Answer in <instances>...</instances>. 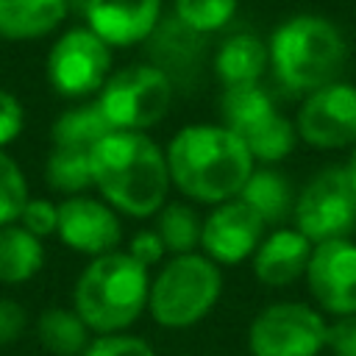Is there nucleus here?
Here are the masks:
<instances>
[{"mask_svg": "<svg viewBox=\"0 0 356 356\" xmlns=\"http://www.w3.org/2000/svg\"><path fill=\"white\" fill-rule=\"evenodd\" d=\"M164 153L172 186L192 200L214 206L236 197L256 167L245 142L222 122L181 128Z\"/></svg>", "mask_w": 356, "mask_h": 356, "instance_id": "nucleus-1", "label": "nucleus"}, {"mask_svg": "<svg viewBox=\"0 0 356 356\" xmlns=\"http://www.w3.org/2000/svg\"><path fill=\"white\" fill-rule=\"evenodd\" d=\"M92 181L103 200L131 217L161 211L172 186L167 153L142 131H111L92 147Z\"/></svg>", "mask_w": 356, "mask_h": 356, "instance_id": "nucleus-2", "label": "nucleus"}, {"mask_svg": "<svg viewBox=\"0 0 356 356\" xmlns=\"http://www.w3.org/2000/svg\"><path fill=\"white\" fill-rule=\"evenodd\" d=\"M150 275L128 250L95 256L75 281L72 309L97 334L125 331L147 309Z\"/></svg>", "mask_w": 356, "mask_h": 356, "instance_id": "nucleus-3", "label": "nucleus"}, {"mask_svg": "<svg viewBox=\"0 0 356 356\" xmlns=\"http://www.w3.org/2000/svg\"><path fill=\"white\" fill-rule=\"evenodd\" d=\"M267 53L275 78L286 89L309 95L339 81L348 44L331 19L320 14H295L273 31Z\"/></svg>", "mask_w": 356, "mask_h": 356, "instance_id": "nucleus-4", "label": "nucleus"}, {"mask_svg": "<svg viewBox=\"0 0 356 356\" xmlns=\"http://www.w3.org/2000/svg\"><path fill=\"white\" fill-rule=\"evenodd\" d=\"M222 295L220 264L206 253H181L161 264L150 281L147 312L164 328H189L200 323Z\"/></svg>", "mask_w": 356, "mask_h": 356, "instance_id": "nucleus-5", "label": "nucleus"}, {"mask_svg": "<svg viewBox=\"0 0 356 356\" xmlns=\"http://www.w3.org/2000/svg\"><path fill=\"white\" fill-rule=\"evenodd\" d=\"M175 83L153 64H131L108 75L100 89V108L114 131H145L164 120Z\"/></svg>", "mask_w": 356, "mask_h": 356, "instance_id": "nucleus-6", "label": "nucleus"}, {"mask_svg": "<svg viewBox=\"0 0 356 356\" xmlns=\"http://www.w3.org/2000/svg\"><path fill=\"white\" fill-rule=\"evenodd\" d=\"M295 228L312 242L348 239L356 228V186L345 167H325L295 197Z\"/></svg>", "mask_w": 356, "mask_h": 356, "instance_id": "nucleus-7", "label": "nucleus"}, {"mask_svg": "<svg viewBox=\"0 0 356 356\" xmlns=\"http://www.w3.org/2000/svg\"><path fill=\"white\" fill-rule=\"evenodd\" d=\"M328 323L306 303L264 306L248 328L250 356H320L325 350Z\"/></svg>", "mask_w": 356, "mask_h": 356, "instance_id": "nucleus-8", "label": "nucleus"}, {"mask_svg": "<svg viewBox=\"0 0 356 356\" xmlns=\"http://www.w3.org/2000/svg\"><path fill=\"white\" fill-rule=\"evenodd\" d=\"M111 75V47L92 28H70L47 53V81L64 97H86Z\"/></svg>", "mask_w": 356, "mask_h": 356, "instance_id": "nucleus-9", "label": "nucleus"}, {"mask_svg": "<svg viewBox=\"0 0 356 356\" xmlns=\"http://www.w3.org/2000/svg\"><path fill=\"white\" fill-rule=\"evenodd\" d=\"M295 128L298 139L323 150L356 145V86L334 81L309 92L298 108Z\"/></svg>", "mask_w": 356, "mask_h": 356, "instance_id": "nucleus-10", "label": "nucleus"}, {"mask_svg": "<svg viewBox=\"0 0 356 356\" xmlns=\"http://www.w3.org/2000/svg\"><path fill=\"white\" fill-rule=\"evenodd\" d=\"M306 281L323 312L334 317L356 314V245L350 239L314 245L306 264Z\"/></svg>", "mask_w": 356, "mask_h": 356, "instance_id": "nucleus-11", "label": "nucleus"}, {"mask_svg": "<svg viewBox=\"0 0 356 356\" xmlns=\"http://www.w3.org/2000/svg\"><path fill=\"white\" fill-rule=\"evenodd\" d=\"M267 222L239 197L217 203L214 211L203 220L200 248L217 264H239L256 253L264 239Z\"/></svg>", "mask_w": 356, "mask_h": 356, "instance_id": "nucleus-12", "label": "nucleus"}, {"mask_svg": "<svg viewBox=\"0 0 356 356\" xmlns=\"http://www.w3.org/2000/svg\"><path fill=\"white\" fill-rule=\"evenodd\" d=\"M58 239L86 256H103L117 250L122 239L120 220L114 209L106 200L86 197V195H70L58 203Z\"/></svg>", "mask_w": 356, "mask_h": 356, "instance_id": "nucleus-13", "label": "nucleus"}, {"mask_svg": "<svg viewBox=\"0 0 356 356\" xmlns=\"http://www.w3.org/2000/svg\"><path fill=\"white\" fill-rule=\"evenodd\" d=\"M161 22V0H86V28L108 47L147 42Z\"/></svg>", "mask_w": 356, "mask_h": 356, "instance_id": "nucleus-14", "label": "nucleus"}, {"mask_svg": "<svg viewBox=\"0 0 356 356\" xmlns=\"http://www.w3.org/2000/svg\"><path fill=\"white\" fill-rule=\"evenodd\" d=\"M312 242L298 228H275L264 234L253 253V273L264 286H286L306 275Z\"/></svg>", "mask_w": 356, "mask_h": 356, "instance_id": "nucleus-15", "label": "nucleus"}, {"mask_svg": "<svg viewBox=\"0 0 356 356\" xmlns=\"http://www.w3.org/2000/svg\"><path fill=\"white\" fill-rule=\"evenodd\" d=\"M150 44V64L167 72V78L175 83L197 70V61L203 56V36L181 25L178 19L172 22H159V28L147 39Z\"/></svg>", "mask_w": 356, "mask_h": 356, "instance_id": "nucleus-16", "label": "nucleus"}, {"mask_svg": "<svg viewBox=\"0 0 356 356\" xmlns=\"http://www.w3.org/2000/svg\"><path fill=\"white\" fill-rule=\"evenodd\" d=\"M267 64V42H261L256 33H231L214 53V75L222 81V86L259 83Z\"/></svg>", "mask_w": 356, "mask_h": 356, "instance_id": "nucleus-17", "label": "nucleus"}, {"mask_svg": "<svg viewBox=\"0 0 356 356\" xmlns=\"http://www.w3.org/2000/svg\"><path fill=\"white\" fill-rule=\"evenodd\" d=\"M70 0H0L3 39H39L61 25Z\"/></svg>", "mask_w": 356, "mask_h": 356, "instance_id": "nucleus-18", "label": "nucleus"}, {"mask_svg": "<svg viewBox=\"0 0 356 356\" xmlns=\"http://www.w3.org/2000/svg\"><path fill=\"white\" fill-rule=\"evenodd\" d=\"M236 197L245 200L267 225L284 222L295 209L292 184L286 181L284 172H278L273 167H253L250 178L245 181V186Z\"/></svg>", "mask_w": 356, "mask_h": 356, "instance_id": "nucleus-19", "label": "nucleus"}, {"mask_svg": "<svg viewBox=\"0 0 356 356\" xmlns=\"http://www.w3.org/2000/svg\"><path fill=\"white\" fill-rule=\"evenodd\" d=\"M44 264L42 239L22 225H0V284H22Z\"/></svg>", "mask_w": 356, "mask_h": 356, "instance_id": "nucleus-20", "label": "nucleus"}, {"mask_svg": "<svg viewBox=\"0 0 356 356\" xmlns=\"http://www.w3.org/2000/svg\"><path fill=\"white\" fill-rule=\"evenodd\" d=\"M114 131L108 117L103 114L100 103H81L75 108H67L56 122H53V145L58 147H81L92 150L100 139H106Z\"/></svg>", "mask_w": 356, "mask_h": 356, "instance_id": "nucleus-21", "label": "nucleus"}, {"mask_svg": "<svg viewBox=\"0 0 356 356\" xmlns=\"http://www.w3.org/2000/svg\"><path fill=\"white\" fill-rule=\"evenodd\" d=\"M36 337L56 356H81L83 348L89 345V325L81 320L75 309L53 306L39 314Z\"/></svg>", "mask_w": 356, "mask_h": 356, "instance_id": "nucleus-22", "label": "nucleus"}, {"mask_svg": "<svg viewBox=\"0 0 356 356\" xmlns=\"http://www.w3.org/2000/svg\"><path fill=\"white\" fill-rule=\"evenodd\" d=\"M273 111H275V103H273V97L267 95V89L261 83L225 86V92L220 97L222 125L231 128L236 136H242L245 131H250L253 125L267 120Z\"/></svg>", "mask_w": 356, "mask_h": 356, "instance_id": "nucleus-23", "label": "nucleus"}, {"mask_svg": "<svg viewBox=\"0 0 356 356\" xmlns=\"http://www.w3.org/2000/svg\"><path fill=\"white\" fill-rule=\"evenodd\" d=\"M239 139L250 150L253 161L273 164V161H281L284 156H289V150L298 142V128L284 114L273 111L267 120H261L259 125H253L250 131H245Z\"/></svg>", "mask_w": 356, "mask_h": 356, "instance_id": "nucleus-24", "label": "nucleus"}, {"mask_svg": "<svg viewBox=\"0 0 356 356\" xmlns=\"http://www.w3.org/2000/svg\"><path fill=\"white\" fill-rule=\"evenodd\" d=\"M44 175H47V184L56 192L81 195L86 186H95V181H92V150L53 145V150L47 156V164H44Z\"/></svg>", "mask_w": 356, "mask_h": 356, "instance_id": "nucleus-25", "label": "nucleus"}, {"mask_svg": "<svg viewBox=\"0 0 356 356\" xmlns=\"http://www.w3.org/2000/svg\"><path fill=\"white\" fill-rule=\"evenodd\" d=\"M200 228H203V222L184 203H170V206H161V211H159L156 231H159L167 253H172V256L195 253V248L200 245Z\"/></svg>", "mask_w": 356, "mask_h": 356, "instance_id": "nucleus-26", "label": "nucleus"}, {"mask_svg": "<svg viewBox=\"0 0 356 356\" xmlns=\"http://www.w3.org/2000/svg\"><path fill=\"white\" fill-rule=\"evenodd\" d=\"M236 6L239 0H172L175 19L200 36L222 31L234 19Z\"/></svg>", "mask_w": 356, "mask_h": 356, "instance_id": "nucleus-27", "label": "nucleus"}, {"mask_svg": "<svg viewBox=\"0 0 356 356\" xmlns=\"http://www.w3.org/2000/svg\"><path fill=\"white\" fill-rule=\"evenodd\" d=\"M28 181L19 164L0 150V225H11L19 220L28 203Z\"/></svg>", "mask_w": 356, "mask_h": 356, "instance_id": "nucleus-28", "label": "nucleus"}, {"mask_svg": "<svg viewBox=\"0 0 356 356\" xmlns=\"http://www.w3.org/2000/svg\"><path fill=\"white\" fill-rule=\"evenodd\" d=\"M81 356H156V350L142 337L117 331V334H97L95 339H89Z\"/></svg>", "mask_w": 356, "mask_h": 356, "instance_id": "nucleus-29", "label": "nucleus"}, {"mask_svg": "<svg viewBox=\"0 0 356 356\" xmlns=\"http://www.w3.org/2000/svg\"><path fill=\"white\" fill-rule=\"evenodd\" d=\"M19 225L28 228L33 236H50L58 228V206L53 200L44 197H28L22 214H19Z\"/></svg>", "mask_w": 356, "mask_h": 356, "instance_id": "nucleus-30", "label": "nucleus"}, {"mask_svg": "<svg viewBox=\"0 0 356 356\" xmlns=\"http://www.w3.org/2000/svg\"><path fill=\"white\" fill-rule=\"evenodd\" d=\"M22 125H25L22 103L11 92L0 89V150L22 134Z\"/></svg>", "mask_w": 356, "mask_h": 356, "instance_id": "nucleus-31", "label": "nucleus"}, {"mask_svg": "<svg viewBox=\"0 0 356 356\" xmlns=\"http://www.w3.org/2000/svg\"><path fill=\"white\" fill-rule=\"evenodd\" d=\"M325 348L334 356H356V314L334 317V323H328Z\"/></svg>", "mask_w": 356, "mask_h": 356, "instance_id": "nucleus-32", "label": "nucleus"}, {"mask_svg": "<svg viewBox=\"0 0 356 356\" xmlns=\"http://www.w3.org/2000/svg\"><path fill=\"white\" fill-rule=\"evenodd\" d=\"M25 325H28L25 309L11 298H0V345L17 342L25 334Z\"/></svg>", "mask_w": 356, "mask_h": 356, "instance_id": "nucleus-33", "label": "nucleus"}, {"mask_svg": "<svg viewBox=\"0 0 356 356\" xmlns=\"http://www.w3.org/2000/svg\"><path fill=\"white\" fill-rule=\"evenodd\" d=\"M128 253H131L139 264L153 267V264H159V261L164 259L167 248H164L159 231L153 228V231H139V234H134V239L128 242Z\"/></svg>", "mask_w": 356, "mask_h": 356, "instance_id": "nucleus-34", "label": "nucleus"}, {"mask_svg": "<svg viewBox=\"0 0 356 356\" xmlns=\"http://www.w3.org/2000/svg\"><path fill=\"white\" fill-rule=\"evenodd\" d=\"M345 170H348V178H350V184L356 186V145H353V150H350V159H348Z\"/></svg>", "mask_w": 356, "mask_h": 356, "instance_id": "nucleus-35", "label": "nucleus"}]
</instances>
